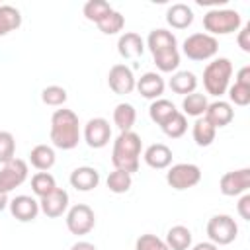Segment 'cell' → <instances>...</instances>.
<instances>
[{
    "instance_id": "cell-19",
    "label": "cell",
    "mask_w": 250,
    "mask_h": 250,
    "mask_svg": "<svg viewBox=\"0 0 250 250\" xmlns=\"http://www.w3.org/2000/svg\"><path fill=\"white\" fill-rule=\"evenodd\" d=\"M117 51L123 59H137L145 53V41L139 33L135 31H127L119 37L117 41Z\"/></svg>"
},
{
    "instance_id": "cell-5",
    "label": "cell",
    "mask_w": 250,
    "mask_h": 250,
    "mask_svg": "<svg viewBox=\"0 0 250 250\" xmlns=\"http://www.w3.org/2000/svg\"><path fill=\"white\" fill-rule=\"evenodd\" d=\"M182 51L191 61H207L217 55L219 41H217V37H213L209 33H191L184 39Z\"/></svg>"
},
{
    "instance_id": "cell-44",
    "label": "cell",
    "mask_w": 250,
    "mask_h": 250,
    "mask_svg": "<svg viewBox=\"0 0 250 250\" xmlns=\"http://www.w3.org/2000/svg\"><path fill=\"white\" fill-rule=\"evenodd\" d=\"M193 250H219V246L213 242H199L193 246Z\"/></svg>"
},
{
    "instance_id": "cell-40",
    "label": "cell",
    "mask_w": 250,
    "mask_h": 250,
    "mask_svg": "<svg viewBox=\"0 0 250 250\" xmlns=\"http://www.w3.org/2000/svg\"><path fill=\"white\" fill-rule=\"evenodd\" d=\"M236 41H238V47H240L244 53H250V23H246V25L238 31Z\"/></svg>"
},
{
    "instance_id": "cell-21",
    "label": "cell",
    "mask_w": 250,
    "mask_h": 250,
    "mask_svg": "<svg viewBox=\"0 0 250 250\" xmlns=\"http://www.w3.org/2000/svg\"><path fill=\"white\" fill-rule=\"evenodd\" d=\"M170 90L174 94H180V96H188V94H193L195 88H197V78L193 72L189 70H178L176 74H172L170 82H168Z\"/></svg>"
},
{
    "instance_id": "cell-36",
    "label": "cell",
    "mask_w": 250,
    "mask_h": 250,
    "mask_svg": "<svg viewBox=\"0 0 250 250\" xmlns=\"http://www.w3.org/2000/svg\"><path fill=\"white\" fill-rule=\"evenodd\" d=\"M66 90L62 88V86H57V84H53V86H47V88H43V92H41V100H43V104H47V105H53V107H59V105H62L64 102H66Z\"/></svg>"
},
{
    "instance_id": "cell-30",
    "label": "cell",
    "mask_w": 250,
    "mask_h": 250,
    "mask_svg": "<svg viewBox=\"0 0 250 250\" xmlns=\"http://www.w3.org/2000/svg\"><path fill=\"white\" fill-rule=\"evenodd\" d=\"M152 59H154V64L160 72H172L180 66V53H178V47L174 49H164V51H158V53H152Z\"/></svg>"
},
{
    "instance_id": "cell-39",
    "label": "cell",
    "mask_w": 250,
    "mask_h": 250,
    "mask_svg": "<svg viewBox=\"0 0 250 250\" xmlns=\"http://www.w3.org/2000/svg\"><path fill=\"white\" fill-rule=\"evenodd\" d=\"M135 250H170L166 246V242L162 238H158L156 234H141L135 242Z\"/></svg>"
},
{
    "instance_id": "cell-20",
    "label": "cell",
    "mask_w": 250,
    "mask_h": 250,
    "mask_svg": "<svg viewBox=\"0 0 250 250\" xmlns=\"http://www.w3.org/2000/svg\"><path fill=\"white\" fill-rule=\"evenodd\" d=\"M166 21L174 29H186L193 23V10L188 4H182V2L172 4L166 10Z\"/></svg>"
},
{
    "instance_id": "cell-43",
    "label": "cell",
    "mask_w": 250,
    "mask_h": 250,
    "mask_svg": "<svg viewBox=\"0 0 250 250\" xmlns=\"http://www.w3.org/2000/svg\"><path fill=\"white\" fill-rule=\"evenodd\" d=\"M70 250H98L92 242H86V240H80V242H76V244H72L70 246Z\"/></svg>"
},
{
    "instance_id": "cell-35",
    "label": "cell",
    "mask_w": 250,
    "mask_h": 250,
    "mask_svg": "<svg viewBox=\"0 0 250 250\" xmlns=\"http://www.w3.org/2000/svg\"><path fill=\"white\" fill-rule=\"evenodd\" d=\"M123 25H125V18H123L119 12H115V10H111L104 20L98 21L100 31L105 33V35H115V33H119V31L123 29Z\"/></svg>"
},
{
    "instance_id": "cell-28",
    "label": "cell",
    "mask_w": 250,
    "mask_h": 250,
    "mask_svg": "<svg viewBox=\"0 0 250 250\" xmlns=\"http://www.w3.org/2000/svg\"><path fill=\"white\" fill-rule=\"evenodd\" d=\"M191 135H193V141H195L197 146H209V145L215 141L217 129H215L205 117H197V121L193 123Z\"/></svg>"
},
{
    "instance_id": "cell-1",
    "label": "cell",
    "mask_w": 250,
    "mask_h": 250,
    "mask_svg": "<svg viewBox=\"0 0 250 250\" xmlns=\"http://www.w3.org/2000/svg\"><path fill=\"white\" fill-rule=\"evenodd\" d=\"M80 141L78 115L72 109H57L51 117V143L57 148L70 150Z\"/></svg>"
},
{
    "instance_id": "cell-14",
    "label": "cell",
    "mask_w": 250,
    "mask_h": 250,
    "mask_svg": "<svg viewBox=\"0 0 250 250\" xmlns=\"http://www.w3.org/2000/svg\"><path fill=\"white\" fill-rule=\"evenodd\" d=\"M66 207H68V193L62 188H57L49 195H45V197L39 199V209L47 217H51V219L61 217L66 211Z\"/></svg>"
},
{
    "instance_id": "cell-29",
    "label": "cell",
    "mask_w": 250,
    "mask_h": 250,
    "mask_svg": "<svg viewBox=\"0 0 250 250\" xmlns=\"http://www.w3.org/2000/svg\"><path fill=\"white\" fill-rule=\"evenodd\" d=\"M207 105H209V102H207L205 94H197V92L188 94V96H184V100H182L184 115H191V117H203Z\"/></svg>"
},
{
    "instance_id": "cell-33",
    "label": "cell",
    "mask_w": 250,
    "mask_h": 250,
    "mask_svg": "<svg viewBox=\"0 0 250 250\" xmlns=\"http://www.w3.org/2000/svg\"><path fill=\"white\" fill-rule=\"evenodd\" d=\"M113 8L109 6V2H105V0H88L86 4H84V18L86 20H90V21H100V20H104L109 12H111Z\"/></svg>"
},
{
    "instance_id": "cell-25",
    "label": "cell",
    "mask_w": 250,
    "mask_h": 250,
    "mask_svg": "<svg viewBox=\"0 0 250 250\" xmlns=\"http://www.w3.org/2000/svg\"><path fill=\"white\" fill-rule=\"evenodd\" d=\"M135 119H137V111L131 104H117L115 109H113V123L115 127L119 129V133H125V131H131L133 125H135Z\"/></svg>"
},
{
    "instance_id": "cell-10",
    "label": "cell",
    "mask_w": 250,
    "mask_h": 250,
    "mask_svg": "<svg viewBox=\"0 0 250 250\" xmlns=\"http://www.w3.org/2000/svg\"><path fill=\"white\" fill-rule=\"evenodd\" d=\"M250 188V168H240V170H232L221 176L219 182V189L223 195L234 197V195H242L246 193Z\"/></svg>"
},
{
    "instance_id": "cell-8",
    "label": "cell",
    "mask_w": 250,
    "mask_h": 250,
    "mask_svg": "<svg viewBox=\"0 0 250 250\" xmlns=\"http://www.w3.org/2000/svg\"><path fill=\"white\" fill-rule=\"evenodd\" d=\"M96 225V215L92 211V207H88L86 203H78L72 205L66 213V229L80 236V234H88Z\"/></svg>"
},
{
    "instance_id": "cell-45",
    "label": "cell",
    "mask_w": 250,
    "mask_h": 250,
    "mask_svg": "<svg viewBox=\"0 0 250 250\" xmlns=\"http://www.w3.org/2000/svg\"><path fill=\"white\" fill-rule=\"evenodd\" d=\"M8 203H10V201H8V193H2V191H0V211H4V209L8 207Z\"/></svg>"
},
{
    "instance_id": "cell-16",
    "label": "cell",
    "mask_w": 250,
    "mask_h": 250,
    "mask_svg": "<svg viewBox=\"0 0 250 250\" xmlns=\"http://www.w3.org/2000/svg\"><path fill=\"white\" fill-rule=\"evenodd\" d=\"M98 184H100V172L92 166L74 168L70 174V186L78 191H90V189L98 188Z\"/></svg>"
},
{
    "instance_id": "cell-17",
    "label": "cell",
    "mask_w": 250,
    "mask_h": 250,
    "mask_svg": "<svg viewBox=\"0 0 250 250\" xmlns=\"http://www.w3.org/2000/svg\"><path fill=\"white\" fill-rule=\"evenodd\" d=\"M203 117L217 129V127H225V125H229V123L232 121V117H234V109L230 107L229 102L219 100V102H213V104L207 105Z\"/></svg>"
},
{
    "instance_id": "cell-31",
    "label": "cell",
    "mask_w": 250,
    "mask_h": 250,
    "mask_svg": "<svg viewBox=\"0 0 250 250\" xmlns=\"http://www.w3.org/2000/svg\"><path fill=\"white\" fill-rule=\"evenodd\" d=\"M53 189H57V182L49 172H37L31 178V191L41 199L45 195H49Z\"/></svg>"
},
{
    "instance_id": "cell-32",
    "label": "cell",
    "mask_w": 250,
    "mask_h": 250,
    "mask_svg": "<svg viewBox=\"0 0 250 250\" xmlns=\"http://www.w3.org/2000/svg\"><path fill=\"white\" fill-rule=\"evenodd\" d=\"M160 129L164 131L166 137H170V139H180V137L188 131V119H186V115H184L182 111H176Z\"/></svg>"
},
{
    "instance_id": "cell-3",
    "label": "cell",
    "mask_w": 250,
    "mask_h": 250,
    "mask_svg": "<svg viewBox=\"0 0 250 250\" xmlns=\"http://www.w3.org/2000/svg\"><path fill=\"white\" fill-rule=\"evenodd\" d=\"M232 76V62L227 57H219L211 61L203 70V86L211 96H223L229 90V82Z\"/></svg>"
},
{
    "instance_id": "cell-18",
    "label": "cell",
    "mask_w": 250,
    "mask_h": 250,
    "mask_svg": "<svg viewBox=\"0 0 250 250\" xmlns=\"http://www.w3.org/2000/svg\"><path fill=\"white\" fill-rule=\"evenodd\" d=\"M145 162L154 168V170H162V168H168L172 164V150L170 146H166L164 143H154L150 146H146L145 154H143Z\"/></svg>"
},
{
    "instance_id": "cell-7",
    "label": "cell",
    "mask_w": 250,
    "mask_h": 250,
    "mask_svg": "<svg viewBox=\"0 0 250 250\" xmlns=\"http://www.w3.org/2000/svg\"><path fill=\"white\" fill-rule=\"evenodd\" d=\"M238 234V225L230 215H213L207 223V236L209 242L217 246L230 244Z\"/></svg>"
},
{
    "instance_id": "cell-37",
    "label": "cell",
    "mask_w": 250,
    "mask_h": 250,
    "mask_svg": "<svg viewBox=\"0 0 250 250\" xmlns=\"http://www.w3.org/2000/svg\"><path fill=\"white\" fill-rule=\"evenodd\" d=\"M16 154V139L10 131H0V164L10 162Z\"/></svg>"
},
{
    "instance_id": "cell-13",
    "label": "cell",
    "mask_w": 250,
    "mask_h": 250,
    "mask_svg": "<svg viewBox=\"0 0 250 250\" xmlns=\"http://www.w3.org/2000/svg\"><path fill=\"white\" fill-rule=\"evenodd\" d=\"M8 207H10L12 217H16V219L21 221V223L33 221V219L37 217V213L41 211V209H39V201H35L31 195H16V197L8 203Z\"/></svg>"
},
{
    "instance_id": "cell-15",
    "label": "cell",
    "mask_w": 250,
    "mask_h": 250,
    "mask_svg": "<svg viewBox=\"0 0 250 250\" xmlns=\"http://www.w3.org/2000/svg\"><path fill=\"white\" fill-rule=\"evenodd\" d=\"M164 78L158 72H145L137 82L135 88L139 90V94L146 100H158L164 94Z\"/></svg>"
},
{
    "instance_id": "cell-9",
    "label": "cell",
    "mask_w": 250,
    "mask_h": 250,
    "mask_svg": "<svg viewBox=\"0 0 250 250\" xmlns=\"http://www.w3.org/2000/svg\"><path fill=\"white\" fill-rule=\"evenodd\" d=\"M27 162L21 158H12L10 162L2 164L0 170V191L10 193L18 186H21L27 180Z\"/></svg>"
},
{
    "instance_id": "cell-4",
    "label": "cell",
    "mask_w": 250,
    "mask_h": 250,
    "mask_svg": "<svg viewBox=\"0 0 250 250\" xmlns=\"http://www.w3.org/2000/svg\"><path fill=\"white\" fill-rule=\"evenodd\" d=\"M242 25V18L236 10H209L203 16V27L209 35H229L238 31V27Z\"/></svg>"
},
{
    "instance_id": "cell-22",
    "label": "cell",
    "mask_w": 250,
    "mask_h": 250,
    "mask_svg": "<svg viewBox=\"0 0 250 250\" xmlns=\"http://www.w3.org/2000/svg\"><path fill=\"white\" fill-rule=\"evenodd\" d=\"M146 47L150 49V53H158V51H164V49H174V47H178V41H176V37H174L172 31L158 27V29H152V31L148 33V37H146Z\"/></svg>"
},
{
    "instance_id": "cell-2",
    "label": "cell",
    "mask_w": 250,
    "mask_h": 250,
    "mask_svg": "<svg viewBox=\"0 0 250 250\" xmlns=\"http://www.w3.org/2000/svg\"><path fill=\"white\" fill-rule=\"evenodd\" d=\"M141 148H143V141L135 131L119 133L117 139L113 141V150H111V164L115 166V170H123L129 174L137 172Z\"/></svg>"
},
{
    "instance_id": "cell-23",
    "label": "cell",
    "mask_w": 250,
    "mask_h": 250,
    "mask_svg": "<svg viewBox=\"0 0 250 250\" xmlns=\"http://www.w3.org/2000/svg\"><path fill=\"white\" fill-rule=\"evenodd\" d=\"M55 158H57V156H55V150H53V146H49V145H37V146H33L31 152H29V162H31V166L37 168L39 172H47L49 168H53Z\"/></svg>"
},
{
    "instance_id": "cell-6",
    "label": "cell",
    "mask_w": 250,
    "mask_h": 250,
    "mask_svg": "<svg viewBox=\"0 0 250 250\" xmlns=\"http://www.w3.org/2000/svg\"><path fill=\"white\" fill-rule=\"evenodd\" d=\"M201 180V170L197 164L191 162H180L170 166V170L166 172V182L172 189H189L193 186H197Z\"/></svg>"
},
{
    "instance_id": "cell-34",
    "label": "cell",
    "mask_w": 250,
    "mask_h": 250,
    "mask_svg": "<svg viewBox=\"0 0 250 250\" xmlns=\"http://www.w3.org/2000/svg\"><path fill=\"white\" fill-rule=\"evenodd\" d=\"M105 184H107L109 191H113V193H125V191H129V188L133 184V178H131L129 172L113 170V172H109Z\"/></svg>"
},
{
    "instance_id": "cell-24",
    "label": "cell",
    "mask_w": 250,
    "mask_h": 250,
    "mask_svg": "<svg viewBox=\"0 0 250 250\" xmlns=\"http://www.w3.org/2000/svg\"><path fill=\"white\" fill-rule=\"evenodd\" d=\"M166 246L170 250H189L191 246V230L184 225H176L166 232Z\"/></svg>"
},
{
    "instance_id": "cell-41",
    "label": "cell",
    "mask_w": 250,
    "mask_h": 250,
    "mask_svg": "<svg viewBox=\"0 0 250 250\" xmlns=\"http://www.w3.org/2000/svg\"><path fill=\"white\" fill-rule=\"evenodd\" d=\"M238 215L244 219V221H250V193H242V197L238 199Z\"/></svg>"
},
{
    "instance_id": "cell-42",
    "label": "cell",
    "mask_w": 250,
    "mask_h": 250,
    "mask_svg": "<svg viewBox=\"0 0 250 250\" xmlns=\"http://www.w3.org/2000/svg\"><path fill=\"white\" fill-rule=\"evenodd\" d=\"M236 82H238V84H248V86H250V66H248V64L242 66V68L238 70V74H236Z\"/></svg>"
},
{
    "instance_id": "cell-38",
    "label": "cell",
    "mask_w": 250,
    "mask_h": 250,
    "mask_svg": "<svg viewBox=\"0 0 250 250\" xmlns=\"http://www.w3.org/2000/svg\"><path fill=\"white\" fill-rule=\"evenodd\" d=\"M229 98L234 105H248L250 104V86L248 84H238L234 82L232 86H229Z\"/></svg>"
},
{
    "instance_id": "cell-12",
    "label": "cell",
    "mask_w": 250,
    "mask_h": 250,
    "mask_svg": "<svg viewBox=\"0 0 250 250\" xmlns=\"http://www.w3.org/2000/svg\"><path fill=\"white\" fill-rule=\"evenodd\" d=\"M135 74L133 70L127 66V64H113L109 68V74H107V84L109 88L119 94V96H125V94H131L135 90Z\"/></svg>"
},
{
    "instance_id": "cell-11",
    "label": "cell",
    "mask_w": 250,
    "mask_h": 250,
    "mask_svg": "<svg viewBox=\"0 0 250 250\" xmlns=\"http://www.w3.org/2000/svg\"><path fill=\"white\" fill-rule=\"evenodd\" d=\"M111 139L109 121L104 117H94L84 125V141L90 148H104Z\"/></svg>"
},
{
    "instance_id": "cell-26",
    "label": "cell",
    "mask_w": 250,
    "mask_h": 250,
    "mask_svg": "<svg viewBox=\"0 0 250 250\" xmlns=\"http://www.w3.org/2000/svg\"><path fill=\"white\" fill-rule=\"evenodd\" d=\"M21 25V14L18 8L10 4H0V37L8 35L10 31Z\"/></svg>"
},
{
    "instance_id": "cell-27",
    "label": "cell",
    "mask_w": 250,
    "mask_h": 250,
    "mask_svg": "<svg viewBox=\"0 0 250 250\" xmlns=\"http://www.w3.org/2000/svg\"><path fill=\"white\" fill-rule=\"evenodd\" d=\"M178 109H176V105L170 102V100H164V98H158V100H154L152 104H150V107H148V115H150V119L156 123V125H164L174 113H176Z\"/></svg>"
}]
</instances>
